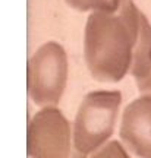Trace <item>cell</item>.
Returning a JSON list of instances; mask_svg holds the SVG:
<instances>
[{
	"instance_id": "cell-8",
	"label": "cell",
	"mask_w": 151,
	"mask_h": 158,
	"mask_svg": "<svg viewBox=\"0 0 151 158\" xmlns=\"http://www.w3.org/2000/svg\"><path fill=\"white\" fill-rule=\"evenodd\" d=\"M91 158H131L126 154V151L123 149V147L118 141L109 142L106 147H103L100 151L93 155Z\"/></svg>"
},
{
	"instance_id": "cell-4",
	"label": "cell",
	"mask_w": 151,
	"mask_h": 158,
	"mask_svg": "<svg viewBox=\"0 0 151 158\" xmlns=\"http://www.w3.org/2000/svg\"><path fill=\"white\" fill-rule=\"evenodd\" d=\"M29 158H85L71 142V126L60 110L45 107L28 124Z\"/></svg>"
},
{
	"instance_id": "cell-5",
	"label": "cell",
	"mask_w": 151,
	"mask_h": 158,
	"mask_svg": "<svg viewBox=\"0 0 151 158\" xmlns=\"http://www.w3.org/2000/svg\"><path fill=\"white\" fill-rule=\"evenodd\" d=\"M119 135L132 154L151 158V95H142L126 106Z\"/></svg>"
},
{
	"instance_id": "cell-7",
	"label": "cell",
	"mask_w": 151,
	"mask_h": 158,
	"mask_svg": "<svg viewBox=\"0 0 151 158\" xmlns=\"http://www.w3.org/2000/svg\"><path fill=\"white\" fill-rule=\"evenodd\" d=\"M67 5L79 12H116L122 0H65Z\"/></svg>"
},
{
	"instance_id": "cell-3",
	"label": "cell",
	"mask_w": 151,
	"mask_h": 158,
	"mask_svg": "<svg viewBox=\"0 0 151 158\" xmlns=\"http://www.w3.org/2000/svg\"><path fill=\"white\" fill-rule=\"evenodd\" d=\"M67 81L66 51L50 41L40 47L28 62V92L37 106L50 107L60 101Z\"/></svg>"
},
{
	"instance_id": "cell-6",
	"label": "cell",
	"mask_w": 151,
	"mask_h": 158,
	"mask_svg": "<svg viewBox=\"0 0 151 158\" xmlns=\"http://www.w3.org/2000/svg\"><path fill=\"white\" fill-rule=\"evenodd\" d=\"M131 73L136 88L144 95H151V27L142 13L140 37L134 50Z\"/></svg>"
},
{
	"instance_id": "cell-1",
	"label": "cell",
	"mask_w": 151,
	"mask_h": 158,
	"mask_svg": "<svg viewBox=\"0 0 151 158\" xmlns=\"http://www.w3.org/2000/svg\"><path fill=\"white\" fill-rule=\"evenodd\" d=\"M141 13L132 0H122L116 12H93L85 27L84 56L91 76L118 82L132 66L141 29Z\"/></svg>"
},
{
	"instance_id": "cell-2",
	"label": "cell",
	"mask_w": 151,
	"mask_h": 158,
	"mask_svg": "<svg viewBox=\"0 0 151 158\" xmlns=\"http://www.w3.org/2000/svg\"><path fill=\"white\" fill-rule=\"evenodd\" d=\"M120 102L119 91H94L84 98L73 127V143L82 154L93 152L113 135Z\"/></svg>"
}]
</instances>
